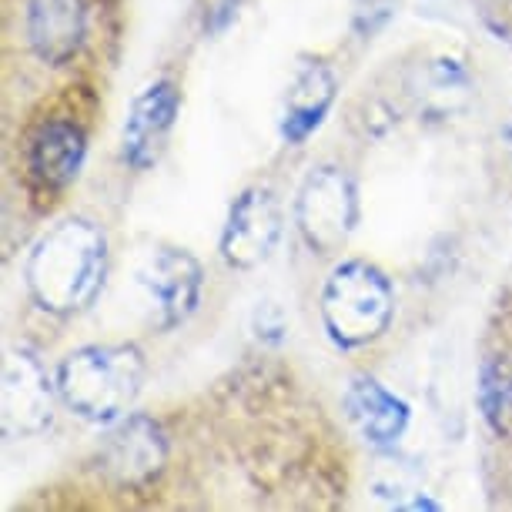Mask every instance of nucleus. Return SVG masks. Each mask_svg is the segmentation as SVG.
Listing matches in <instances>:
<instances>
[{"label": "nucleus", "mask_w": 512, "mask_h": 512, "mask_svg": "<svg viewBox=\"0 0 512 512\" xmlns=\"http://www.w3.org/2000/svg\"><path fill=\"white\" fill-rule=\"evenodd\" d=\"M37 308L71 318L94 305L108 278V238L88 218H64L37 238L24 268Z\"/></svg>", "instance_id": "nucleus-1"}, {"label": "nucleus", "mask_w": 512, "mask_h": 512, "mask_svg": "<svg viewBox=\"0 0 512 512\" xmlns=\"http://www.w3.org/2000/svg\"><path fill=\"white\" fill-rule=\"evenodd\" d=\"M144 352L134 342L84 345L74 349L57 369L61 402L77 419L111 425L128 415L144 385Z\"/></svg>", "instance_id": "nucleus-2"}, {"label": "nucleus", "mask_w": 512, "mask_h": 512, "mask_svg": "<svg viewBox=\"0 0 512 512\" xmlns=\"http://www.w3.org/2000/svg\"><path fill=\"white\" fill-rule=\"evenodd\" d=\"M395 292L389 275L365 258L335 265L322 288V322L338 349H362L389 332Z\"/></svg>", "instance_id": "nucleus-3"}, {"label": "nucleus", "mask_w": 512, "mask_h": 512, "mask_svg": "<svg viewBox=\"0 0 512 512\" xmlns=\"http://www.w3.org/2000/svg\"><path fill=\"white\" fill-rule=\"evenodd\" d=\"M298 235L318 255H335L359 225V188L338 164H318L298 188L295 198Z\"/></svg>", "instance_id": "nucleus-4"}, {"label": "nucleus", "mask_w": 512, "mask_h": 512, "mask_svg": "<svg viewBox=\"0 0 512 512\" xmlns=\"http://www.w3.org/2000/svg\"><path fill=\"white\" fill-rule=\"evenodd\" d=\"M0 385H4L0 389V422H4L7 439H34L51 429L61 392L31 349L4 352Z\"/></svg>", "instance_id": "nucleus-5"}, {"label": "nucleus", "mask_w": 512, "mask_h": 512, "mask_svg": "<svg viewBox=\"0 0 512 512\" xmlns=\"http://www.w3.org/2000/svg\"><path fill=\"white\" fill-rule=\"evenodd\" d=\"M101 472L121 489H144L168 462V436L161 422L144 412H128L104 432L98 449Z\"/></svg>", "instance_id": "nucleus-6"}, {"label": "nucleus", "mask_w": 512, "mask_h": 512, "mask_svg": "<svg viewBox=\"0 0 512 512\" xmlns=\"http://www.w3.org/2000/svg\"><path fill=\"white\" fill-rule=\"evenodd\" d=\"M282 231L285 218L275 191L265 185L245 188L231 201L225 228H221V258L238 272L258 268L272 258V251L282 241Z\"/></svg>", "instance_id": "nucleus-7"}, {"label": "nucleus", "mask_w": 512, "mask_h": 512, "mask_svg": "<svg viewBox=\"0 0 512 512\" xmlns=\"http://www.w3.org/2000/svg\"><path fill=\"white\" fill-rule=\"evenodd\" d=\"M138 285L148 292L154 328L171 332L185 325L201 305V288H205V272L201 262L185 248H158L141 265Z\"/></svg>", "instance_id": "nucleus-8"}, {"label": "nucleus", "mask_w": 512, "mask_h": 512, "mask_svg": "<svg viewBox=\"0 0 512 512\" xmlns=\"http://www.w3.org/2000/svg\"><path fill=\"white\" fill-rule=\"evenodd\" d=\"M178 108H181V94L175 88V81H168V77H158V81H151L148 88L134 94L121 131V154L128 168L148 171L161 161L164 148H168L171 128H175Z\"/></svg>", "instance_id": "nucleus-9"}, {"label": "nucleus", "mask_w": 512, "mask_h": 512, "mask_svg": "<svg viewBox=\"0 0 512 512\" xmlns=\"http://www.w3.org/2000/svg\"><path fill=\"white\" fill-rule=\"evenodd\" d=\"M24 37L41 64H67L88 37V4L84 0H27Z\"/></svg>", "instance_id": "nucleus-10"}, {"label": "nucleus", "mask_w": 512, "mask_h": 512, "mask_svg": "<svg viewBox=\"0 0 512 512\" xmlns=\"http://www.w3.org/2000/svg\"><path fill=\"white\" fill-rule=\"evenodd\" d=\"M88 158V134L77 121L47 118L27 141V171L41 188L64 191L74 185Z\"/></svg>", "instance_id": "nucleus-11"}, {"label": "nucleus", "mask_w": 512, "mask_h": 512, "mask_svg": "<svg viewBox=\"0 0 512 512\" xmlns=\"http://www.w3.org/2000/svg\"><path fill=\"white\" fill-rule=\"evenodd\" d=\"M345 415L355 425V432L375 449H389L395 446L405 429H409L412 409L402 395H395L392 389H385L379 379L372 375H355L345 389Z\"/></svg>", "instance_id": "nucleus-12"}, {"label": "nucleus", "mask_w": 512, "mask_h": 512, "mask_svg": "<svg viewBox=\"0 0 512 512\" xmlns=\"http://www.w3.org/2000/svg\"><path fill=\"white\" fill-rule=\"evenodd\" d=\"M335 74L322 61H302L285 94L282 111V141L298 148L322 128L325 114L335 104Z\"/></svg>", "instance_id": "nucleus-13"}, {"label": "nucleus", "mask_w": 512, "mask_h": 512, "mask_svg": "<svg viewBox=\"0 0 512 512\" xmlns=\"http://www.w3.org/2000/svg\"><path fill=\"white\" fill-rule=\"evenodd\" d=\"M479 409L489 429L502 439H512V372L499 359L482 362L479 372Z\"/></svg>", "instance_id": "nucleus-14"}, {"label": "nucleus", "mask_w": 512, "mask_h": 512, "mask_svg": "<svg viewBox=\"0 0 512 512\" xmlns=\"http://www.w3.org/2000/svg\"><path fill=\"white\" fill-rule=\"evenodd\" d=\"M395 11H399V0H355L352 4L355 34L365 37V41H372V37L392 21Z\"/></svg>", "instance_id": "nucleus-15"}]
</instances>
